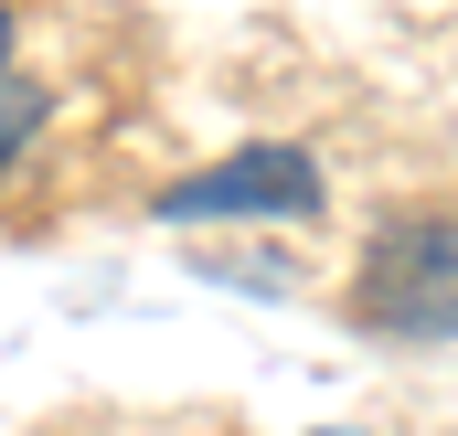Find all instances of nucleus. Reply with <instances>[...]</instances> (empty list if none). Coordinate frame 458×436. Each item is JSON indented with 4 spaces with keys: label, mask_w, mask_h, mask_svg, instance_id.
Returning a JSON list of instances; mask_svg holds the SVG:
<instances>
[{
    "label": "nucleus",
    "mask_w": 458,
    "mask_h": 436,
    "mask_svg": "<svg viewBox=\"0 0 458 436\" xmlns=\"http://www.w3.org/2000/svg\"><path fill=\"white\" fill-rule=\"evenodd\" d=\"M32 128H43V86L32 75H0V171L32 149Z\"/></svg>",
    "instance_id": "3"
},
{
    "label": "nucleus",
    "mask_w": 458,
    "mask_h": 436,
    "mask_svg": "<svg viewBox=\"0 0 458 436\" xmlns=\"http://www.w3.org/2000/svg\"><path fill=\"white\" fill-rule=\"evenodd\" d=\"M352 320L373 340H458V223H394L352 266Z\"/></svg>",
    "instance_id": "1"
},
{
    "label": "nucleus",
    "mask_w": 458,
    "mask_h": 436,
    "mask_svg": "<svg viewBox=\"0 0 458 436\" xmlns=\"http://www.w3.org/2000/svg\"><path fill=\"white\" fill-rule=\"evenodd\" d=\"M0 75H11V11H0Z\"/></svg>",
    "instance_id": "4"
},
{
    "label": "nucleus",
    "mask_w": 458,
    "mask_h": 436,
    "mask_svg": "<svg viewBox=\"0 0 458 436\" xmlns=\"http://www.w3.org/2000/svg\"><path fill=\"white\" fill-rule=\"evenodd\" d=\"M331 436H362V426H331Z\"/></svg>",
    "instance_id": "5"
},
{
    "label": "nucleus",
    "mask_w": 458,
    "mask_h": 436,
    "mask_svg": "<svg viewBox=\"0 0 458 436\" xmlns=\"http://www.w3.org/2000/svg\"><path fill=\"white\" fill-rule=\"evenodd\" d=\"M160 214H171V223H214V214L310 223V214H320V160H310V149H288V138H256V149L214 160V171L171 181V192H160Z\"/></svg>",
    "instance_id": "2"
}]
</instances>
